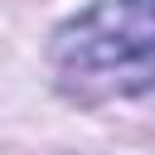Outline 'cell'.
I'll return each instance as SVG.
<instances>
[{"mask_svg":"<svg viewBox=\"0 0 155 155\" xmlns=\"http://www.w3.org/2000/svg\"><path fill=\"white\" fill-rule=\"evenodd\" d=\"M53 68L82 97L155 87V0H97L53 34Z\"/></svg>","mask_w":155,"mask_h":155,"instance_id":"cell-1","label":"cell"}]
</instances>
